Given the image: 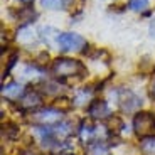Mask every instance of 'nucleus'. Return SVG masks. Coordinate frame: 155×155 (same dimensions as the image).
Wrapping results in <instances>:
<instances>
[{
  "mask_svg": "<svg viewBox=\"0 0 155 155\" xmlns=\"http://www.w3.org/2000/svg\"><path fill=\"white\" fill-rule=\"evenodd\" d=\"M52 73L58 78H73V76H83L84 74V64L78 59L71 58H58L52 62Z\"/></svg>",
  "mask_w": 155,
  "mask_h": 155,
  "instance_id": "nucleus-1",
  "label": "nucleus"
},
{
  "mask_svg": "<svg viewBox=\"0 0 155 155\" xmlns=\"http://www.w3.org/2000/svg\"><path fill=\"white\" fill-rule=\"evenodd\" d=\"M155 128V116L148 111H138L133 118V130L140 138L150 137Z\"/></svg>",
  "mask_w": 155,
  "mask_h": 155,
  "instance_id": "nucleus-2",
  "label": "nucleus"
},
{
  "mask_svg": "<svg viewBox=\"0 0 155 155\" xmlns=\"http://www.w3.org/2000/svg\"><path fill=\"white\" fill-rule=\"evenodd\" d=\"M61 113L56 108H46V110H35L31 113V121L42 127H54L61 121Z\"/></svg>",
  "mask_w": 155,
  "mask_h": 155,
  "instance_id": "nucleus-3",
  "label": "nucleus"
},
{
  "mask_svg": "<svg viewBox=\"0 0 155 155\" xmlns=\"http://www.w3.org/2000/svg\"><path fill=\"white\" fill-rule=\"evenodd\" d=\"M56 44L59 46L61 51H81L86 47L84 37H81L76 32H62L56 37Z\"/></svg>",
  "mask_w": 155,
  "mask_h": 155,
  "instance_id": "nucleus-4",
  "label": "nucleus"
},
{
  "mask_svg": "<svg viewBox=\"0 0 155 155\" xmlns=\"http://www.w3.org/2000/svg\"><path fill=\"white\" fill-rule=\"evenodd\" d=\"M118 101H120V106L123 111L127 113H132L137 111V110L142 106V98L137 96L133 91L130 89H120L118 91Z\"/></svg>",
  "mask_w": 155,
  "mask_h": 155,
  "instance_id": "nucleus-5",
  "label": "nucleus"
},
{
  "mask_svg": "<svg viewBox=\"0 0 155 155\" xmlns=\"http://www.w3.org/2000/svg\"><path fill=\"white\" fill-rule=\"evenodd\" d=\"M88 113H89L91 118H94V120H105V118H110V116H111L110 106L105 100H93L91 105L88 106Z\"/></svg>",
  "mask_w": 155,
  "mask_h": 155,
  "instance_id": "nucleus-6",
  "label": "nucleus"
},
{
  "mask_svg": "<svg viewBox=\"0 0 155 155\" xmlns=\"http://www.w3.org/2000/svg\"><path fill=\"white\" fill-rule=\"evenodd\" d=\"M19 105L22 110H29V111H35V108H39V106L42 105V96L39 94V91H27V93L24 94L22 98H20Z\"/></svg>",
  "mask_w": 155,
  "mask_h": 155,
  "instance_id": "nucleus-7",
  "label": "nucleus"
},
{
  "mask_svg": "<svg viewBox=\"0 0 155 155\" xmlns=\"http://www.w3.org/2000/svg\"><path fill=\"white\" fill-rule=\"evenodd\" d=\"M24 94H25V89H24V86L17 81H12V83H8V84H5L4 88H2V96L7 98V100H12V101L22 98Z\"/></svg>",
  "mask_w": 155,
  "mask_h": 155,
  "instance_id": "nucleus-8",
  "label": "nucleus"
},
{
  "mask_svg": "<svg viewBox=\"0 0 155 155\" xmlns=\"http://www.w3.org/2000/svg\"><path fill=\"white\" fill-rule=\"evenodd\" d=\"M78 133H79V138L84 142V143H91V140L96 137V128L93 125L89 123V121H81L79 128H78Z\"/></svg>",
  "mask_w": 155,
  "mask_h": 155,
  "instance_id": "nucleus-9",
  "label": "nucleus"
},
{
  "mask_svg": "<svg viewBox=\"0 0 155 155\" xmlns=\"http://www.w3.org/2000/svg\"><path fill=\"white\" fill-rule=\"evenodd\" d=\"M86 155H108V145L105 140H94L86 145Z\"/></svg>",
  "mask_w": 155,
  "mask_h": 155,
  "instance_id": "nucleus-10",
  "label": "nucleus"
},
{
  "mask_svg": "<svg viewBox=\"0 0 155 155\" xmlns=\"http://www.w3.org/2000/svg\"><path fill=\"white\" fill-rule=\"evenodd\" d=\"M91 98H93V91L91 89H79L73 98V105L76 106H86V105H91Z\"/></svg>",
  "mask_w": 155,
  "mask_h": 155,
  "instance_id": "nucleus-11",
  "label": "nucleus"
},
{
  "mask_svg": "<svg viewBox=\"0 0 155 155\" xmlns=\"http://www.w3.org/2000/svg\"><path fill=\"white\" fill-rule=\"evenodd\" d=\"M140 152L143 155H155V137H145L140 140Z\"/></svg>",
  "mask_w": 155,
  "mask_h": 155,
  "instance_id": "nucleus-12",
  "label": "nucleus"
},
{
  "mask_svg": "<svg viewBox=\"0 0 155 155\" xmlns=\"http://www.w3.org/2000/svg\"><path fill=\"white\" fill-rule=\"evenodd\" d=\"M71 0H41V5L49 10H59V8H66Z\"/></svg>",
  "mask_w": 155,
  "mask_h": 155,
  "instance_id": "nucleus-13",
  "label": "nucleus"
},
{
  "mask_svg": "<svg viewBox=\"0 0 155 155\" xmlns=\"http://www.w3.org/2000/svg\"><path fill=\"white\" fill-rule=\"evenodd\" d=\"M121 128H123V121H121L120 116H115L111 115L108 118V130H111V132H120Z\"/></svg>",
  "mask_w": 155,
  "mask_h": 155,
  "instance_id": "nucleus-14",
  "label": "nucleus"
},
{
  "mask_svg": "<svg viewBox=\"0 0 155 155\" xmlns=\"http://www.w3.org/2000/svg\"><path fill=\"white\" fill-rule=\"evenodd\" d=\"M73 106V100H68V98H58L56 100V105L52 108L59 110V111H68V110Z\"/></svg>",
  "mask_w": 155,
  "mask_h": 155,
  "instance_id": "nucleus-15",
  "label": "nucleus"
},
{
  "mask_svg": "<svg viewBox=\"0 0 155 155\" xmlns=\"http://www.w3.org/2000/svg\"><path fill=\"white\" fill-rule=\"evenodd\" d=\"M128 7L135 12H143L148 8V0H130Z\"/></svg>",
  "mask_w": 155,
  "mask_h": 155,
  "instance_id": "nucleus-16",
  "label": "nucleus"
},
{
  "mask_svg": "<svg viewBox=\"0 0 155 155\" xmlns=\"http://www.w3.org/2000/svg\"><path fill=\"white\" fill-rule=\"evenodd\" d=\"M4 135L7 137V138H15L17 135H19V127L14 123H5L4 125Z\"/></svg>",
  "mask_w": 155,
  "mask_h": 155,
  "instance_id": "nucleus-17",
  "label": "nucleus"
},
{
  "mask_svg": "<svg viewBox=\"0 0 155 155\" xmlns=\"http://www.w3.org/2000/svg\"><path fill=\"white\" fill-rule=\"evenodd\" d=\"M150 96L155 100V79H153V83H152V88H150Z\"/></svg>",
  "mask_w": 155,
  "mask_h": 155,
  "instance_id": "nucleus-18",
  "label": "nucleus"
},
{
  "mask_svg": "<svg viewBox=\"0 0 155 155\" xmlns=\"http://www.w3.org/2000/svg\"><path fill=\"white\" fill-rule=\"evenodd\" d=\"M20 155H37V153H34V152H32V150H24V152H22V153H20Z\"/></svg>",
  "mask_w": 155,
  "mask_h": 155,
  "instance_id": "nucleus-19",
  "label": "nucleus"
},
{
  "mask_svg": "<svg viewBox=\"0 0 155 155\" xmlns=\"http://www.w3.org/2000/svg\"><path fill=\"white\" fill-rule=\"evenodd\" d=\"M17 2H22V4H31L32 0H17Z\"/></svg>",
  "mask_w": 155,
  "mask_h": 155,
  "instance_id": "nucleus-20",
  "label": "nucleus"
}]
</instances>
